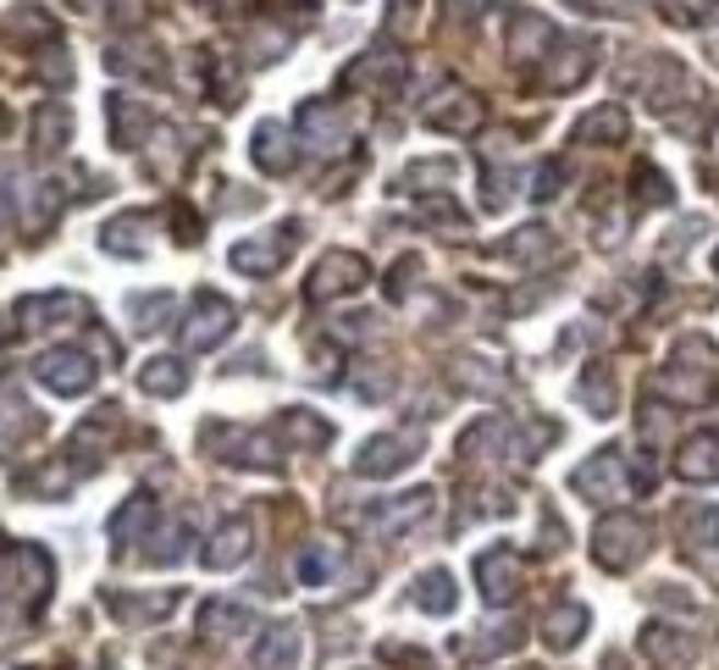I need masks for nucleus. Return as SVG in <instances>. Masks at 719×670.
Returning a JSON list of instances; mask_svg holds the SVG:
<instances>
[{"label": "nucleus", "instance_id": "39448f33", "mask_svg": "<svg viewBox=\"0 0 719 670\" xmlns=\"http://www.w3.org/2000/svg\"><path fill=\"white\" fill-rule=\"evenodd\" d=\"M305 238V227L299 222H283V227H272V233H249V238H238L233 244V272H244V278H272L283 261H288V249Z\"/></svg>", "mask_w": 719, "mask_h": 670}, {"label": "nucleus", "instance_id": "0eeeda50", "mask_svg": "<svg viewBox=\"0 0 719 670\" xmlns=\"http://www.w3.org/2000/svg\"><path fill=\"white\" fill-rule=\"evenodd\" d=\"M238 327V310H233V299L227 294H216V289H200L195 294V305H189V316H184V344L195 350V355H205V350H216L227 332Z\"/></svg>", "mask_w": 719, "mask_h": 670}, {"label": "nucleus", "instance_id": "37998d69", "mask_svg": "<svg viewBox=\"0 0 719 670\" xmlns=\"http://www.w3.org/2000/svg\"><path fill=\"white\" fill-rule=\"evenodd\" d=\"M133 316H139L144 332H150V327H166V316H172V294H139V299H133Z\"/></svg>", "mask_w": 719, "mask_h": 670}, {"label": "nucleus", "instance_id": "6ab92c4d", "mask_svg": "<svg viewBox=\"0 0 719 670\" xmlns=\"http://www.w3.org/2000/svg\"><path fill=\"white\" fill-rule=\"evenodd\" d=\"M648 393H653V399H670V404H703V399H708V366H681V361H670V366H659V372L648 377Z\"/></svg>", "mask_w": 719, "mask_h": 670}, {"label": "nucleus", "instance_id": "c03bdc74", "mask_svg": "<svg viewBox=\"0 0 719 670\" xmlns=\"http://www.w3.org/2000/svg\"><path fill=\"white\" fill-rule=\"evenodd\" d=\"M184 543H189V527H184V521H172L166 538H161V549H150V560H155V565H177V560L189 554Z\"/></svg>", "mask_w": 719, "mask_h": 670}, {"label": "nucleus", "instance_id": "8fccbe9b", "mask_svg": "<svg viewBox=\"0 0 719 670\" xmlns=\"http://www.w3.org/2000/svg\"><path fill=\"white\" fill-rule=\"evenodd\" d=\"M653 599H659L664 610H692V599H681V593H675V581H659V593H653Z\"/></svg>", "mask_w": 719, "mask_h": 670}, {"label": "nucleus", "instance_id": "4be33fe9", "mask_svg": "<svg viewBox=\"0 0 719 670\" xmlns=\"http://www.w3.org/2000/svg\"><path fill=\"white\" fill-rule=\"evenodd\" d=\"M249 549H255V527L238 516V521H222L216 532H211V543H205V571H233V565H244L249 560Z\"/></svg>", "mask_w": 719, "mask_h": 670}, {"label": "nucleus", "instance_id": "2f4dec72", "mask_svg": "<svg viewBox=\"0 0 719 670\" xmlns=\"http://www.w3.org/2000/svg\"><path fill=\"white\" fill-rule=\"evenodd\" d=\"M576 404H581L587 415H603V422H609V415L620 410L614 372H609V366H587V372H581V383H576Z\"/></svg>", "mask_w": 719, "mask_h": 670}, {"label": "nucleus", "instance_id": "c756f323", "mask_svg": "<svg viewBox=\"0 0 719 670\" xmlns=\"http://www.w3.org/2000/svg\"><path fill=\"white\" fill-rule=\"evenodd\" d=\"M249 626H255V610L238 604V599H211V604H200V632L216 637V643H227V637H238V632H249Z\"/></svg>", "mask_w": 719, "mask_h": 670}, {"label": "nucleus", "instance_id": "79ce46f5", "mask_svg": "<svg viewBox=\"0 0 719 670\" xmlns=\"http://www.w3.org/2000/svg\"><path fill=\"white\" fill-rule=\"evenodd\" d=\"M637 200H643V205H670V200H675V195H670V178L653 173V166H637Z\"/></svg>", "mask_w": 719, "mask_h": 670}, {"label": "nucleus", "instance_id": "a211bd4d", "mask_svg": "<svg viewBox=\"0 0 719 670\" xmlns=\"http://www.w3.org/2000/svg\"><path fill=\"white\" fill-rule=\"evenodd\" d=\"M106 122H111V144L117 150H139L144 139H150V128H155V117H150V106L144 101H133V95H106Z\"/></svg>", "mask_w": 719, "mask_h": 670}, {"label": "nucleus", "instance_id": "bb28decb", "mask_svg": "<svg viewBox=\"0 0 719 670\" xmlns=\"http://www.w3.org/2000/svg\"><path fill=\"white\" fill-rule=\"evenodd\" d=\"M288 449H327L332 444V427L321 422L316 410H305V404H294V410H283L278 415V427H272Z\"/></svg>", "mask_w": 719, "mask_h": 670}, {"label": "nucleus", "instance_id": "9b49d317", "mask_svg": "<svg viewBox=\"0 0 719 670\" xmlns=\"http://www.w3.org/2000/svg\"><path fill=\"white\" fill-rule=\"evenodd\" d=\"M366 278H372L366 256H354V249H327V256L316 261V272H310V283H305V294L310 299H338V294L366 289Z\"/></svg>", "mask_w": 719, "mask_h": 670}, {"label": "nucleus", "instance_id": "de8ad7c7", "mask_svg": "<svg viewBox=\"0 0 719 670\" xmlns=\"http://www.w3.org/2000/svg\"><path fill=\"white\" fill-rule=\"evenodd\" d=\"M559 184H565V166H559V161H549L543 173H537V189H531V195H537V200H554V195H559Z\"/></svg>", "mask_w": 719, "mask_h": 670}, {"label": "nucleus", "instance_id": "7ed1b4c3", "mask_svg": "<svg viewBox=\"0 0 719 670\" xmlns=\"http://www.w3.org/2000/svg\"><path fill=\"white\" fill-rule=\"evenodd\" d=\"M637 90H643V101L653 106V111H675L681 101H692V72L681 67V56H670V50H648L643 61H637Z\"/></svg>", "mask_w": 719, "mask_h": 670}, {"label": "nucleus", "instance_id": "09e8293b", "mask_svg": "<svg viewBox=\"0 0 719 670\" xmlns=\"http://www.w3.org/2000/svg\"><path fill=\"white\" fill-rule=\"evenodd\" d=\"M67 7H72V12H117V0H67ZM122 7L139 17V0H122Z\"/></svg>", "mask_w": 719, "mask_h": 670}, {"label": "nucleus", "instance_id": "20e7f679", "mask_svg": "<svg viewBox=\"0 0 719 670\" xmlns=\"http://www.w3.org/2000/svg\"><path fill=\"white\" fill-rule=\"evenodd\" d=\"M432 505H437V493L432 487H410V493H393V498H377V505L360 516V532L366 538H404L410 527H421L426 516H432Z\"/></svg>", "mask_w": 719, "mask_h": 670}, {"label": "nucleus", "instance_id": "5701e85b", "mask_svg": "<svg viewBox=\"0 0 719 670\" xmlns=\"http://www.w3.org/2000/svg\"><path fill=\"white\" fill-rule=\"evenodd\" d=\"M675 532H681V549L692 554H708L719 549V505H708V498H692V505L675 510Z\"/></svg>", "mask_w": 719, "mask_h": 670}, {"label": "nucleus", "instance_id": "c9c22d12", "mask_svg": "<svg viewBox=\"0 0 719 670\" xmlns=\"http://www.w3.org/2000/svg\"><path fill=\"white\" fill-rule=\"evenodd\" d=\"M177 604V593H155V599H133V593H106V610L122 621V626H150V621H166Z\"/></svg>", "mask_w": 719, "mask_h": 670}, {"label": "nucleus", "instance_id": "58836bf2", "mask_svg": "<svg viewBox=\"0 0 719 670\" xmlns=\"http://www.w3.org/2000/svg\"><path fill=\"white\" fill-rule=\"evenodd\" d=\"M106 67H111L117 78H161L155 45H150V50H144V45H111V50H106Z\"/></svg>", "mask_w": 719, "mask_h": 670}, {"label": "nucleus", "instance_id": "aec40b11", "mask_svg": "<svg viewBox=\"0 0 719 670\" xmlns=\"http://www.w3.org/2000/svg\"><path fill=\"white\" fill-rule=\"evenodd\" d=\"M249 161L260 166L266 178L294 173V133H288L283 122H260V128L249 133Z\"/></svg>", "mask_w": 719, "mask_h": 670}, {"label": "nucleus", "instance_id": "f8f14e48", "mask_svg": "<svg viewBox=\"0 0 719 670\" xmlns=\"http://www.w3.org/2000/svg\"><path fill=\"white\" fill-rule=\"evenodd\" d=\"M294 133H299V144H310L316 155H332V150L349 144V122H343V111L327 106V101H305V106L294 111Z\"/></svg>", "mask_w": 719, "mask_h": 670}, {"label": "nucleus", "instance_id": "ea45409f", "mask_svg": "<svg viewBox=\"0 0 719 670\" xmlns=\"http://www.w3.org/2000/svg\"><path fill=\"white\" fill-rule=\"evenodd\" d=\"M426 7L432 0H388V34L393 39H415L426 28Z\"/></svg>", "mask_w": 719, "mask_h": 670}, {"label": "nucleus", "instance_id": "7c9ffc66", "mask_svg": "<svg viewBox=\"0 0 719 670\" xmlns=\"http://www.w3.org/2000/svg\"><path fill=\"white\" fill-rule=\"evenodd\" d=\"M139 388H144L150 399H177V393L189 388V366L177 361V355H155V361L139 366Z\"/></svg>", "mask_w": 719, "mask_h": 670}, {"label": "nucleus", "instance_id": "49530a36", "mask_svg": "<svg viewBox=\"0 0 719 670\" xmlns=\"http://www.w3.org/2000/svg\"><path fill=\"white\" fill-rule=\"evenodd\" d=\"M415 272H421V261H415V256H404V261L393 267V278H388V299H404V294H410V278H415Z\"/></svg>", "mask_w": 719, "mask_h": 670}, {"label": "nucleus", "instance_id": "393cba45", "mask_svg": "<svg viewBox=\"0 0 719 670\" xmlns=\"http://www.w3.org/2000/svg\"><path fill=\"white\" fill-rule=\"evenodd\" d=\"M249 659H255V670H294V665H299V626H294V621L266 626Z\"/></svg>", "mask_w": 719, "mask_h": 670}, {"label": "nucleus", "instance_id": "a18cd8bd", "mask_svg": "<svg viewBox=\"0 0 719 670\" xmlns=\"http://www.w3.org/2000/svg\"><path fill=\"white\" fill-rule=\"evenodd\" d=\"M443 178H455V161H421V166H410V184H443Z\"/></svg>", "mask_w": 719, "mask_h": 670}, {"label": "nucleus", "instance_id": "412c9836", "mask_svg": "<svg viewBox=\"0 0 719 670\" xmlns=\"http://www.w3.org/2000/svg\"><path fill=\"white\" fill-rule=\"evenodd\" d=\"M460 455L465 460H504V455H526L520 444H515V427L504 422V415H482V422L460 438ZM531 460V455H526Z\"/></svg>", "mask_w": 719, "mask_h": 670}, {"label": "nucleus", "instance_id": "f03ea898", "mask_svg": "<svg viewBox=\"0 0 719 670\" xmlns=\"http://www.w3.org/2000/svg\"><path fill=\"white\" fill-rule=\"evenodd\" d=\"M570 487L581 498H592V505H620V498H632L637 477H632V466H625V449H598L570 471Z\"/></svg>", "mask_w": 719, "mask_h": 670}, {"label": "nucleus", "instance_id": "b1692460", "mask_svg": "<svg viewBox=\"0 0 719 670\" xmlns=\"http://www.w3.org/2000/svg\"><path fill=\"white\" fill-rule=\"evenodd\" d=\"M598 67V56H592V45H554V56L543 61V90H576V83L587 78Z\"/></svg>", "mask_w": 719, "mask_h": 670}, {"label": "nucleus", "instance_id": "f3484780", "mask_svg": "<svg viewBox=\"0 0 719 670\" xmlns=\"http://www.w3.org/2000/svg\"><path fill=\"white\" fill-rule=\"evenodd\" d=\"M399 78H404V56L393 45H372L366 56H360L349 72H343V90H399Z\"/></svg>", "mask_w": 719, "mask_h": 670}, {"label": "nucleus", "instance_id": "dca6fc26", "mask_svg": "<svg viewBox=\"0 0 719 670\" xmlns=\"http://www.w3.org/2000/svg\"><path fill=\"white\" fill-rule=\"evenodd\" d=\"M117 427H122L117 404H101L89 422H78V433H72V444H67V455H78V471H95V466H101V455H106V444H111Z\"/></svg>", "mask_w": 719, "mask_h": 670}, {"label": "nucleus", "instance_id": "1a4fd4ad", "mask_svg": "<svg viewBox=\"0 0 719 670\" xmlns=\"http://www.w3.org/2000/svg\"><path fill=\"white\" fill-rule=\"evenodd\" d=\"M509 61L520 67V72H531V67H543L549 56H554V45H559V28L543 17V12H526V7H515V17H509Z\"/></svg>", "mask_w": 719, "mask_h": 670}, {"label": "nucleus", "instance_id": "f257e3e1", "mask_svg": "<svg viewBox=\"0 0 719 670\" xmlns=\"http://www.w3.org/2000/svg\"><path fill=\"white\" fill-rule=\"evenodd\" d=\"M648 549H653V532H648V521L632 516V510H609V516L592 527V560H598L603 571H614V576L632 571V565H643Z\"/></svg>", "mask_w": 719, "mask_h": 670}, {"label": "nucleus", "instance_id": "a878e982", "mask_svg": "<svg viewBox=\"0 0 719 670\" xmlns=\"http://www.w3.org/2000/svg\"><path fill=\"white\" fill-rule=\"evenodd\" d=\"M625 133H632V122H625V111L609 101V106H592L581 122H576V144H587V150H614V144H625Z\"/></svg>", "mask_w": 719, "mask_h": 670}, {"label": "nucleus", "instance_id": "6e6552de", "mask_svg": "<svg viewBox=\"0 0 719 670\" xmlns=\"http://www.w3.org/2000/svg\"><path fill=\"white\" fill-rule=\"evenodd\" d=\"M415 455H421V438H415V433H377V438L360 444V455H354V477H372V482L399 477V471L415 466Z\"/></svg>", "mask_w": 719, "mask_h": 670}, {"label": "nucleus", "instance_id": "2eb2a0df", "mask_svg": "<svg viewBox=\"0 0 719 670\" xmlns=\"http://www.w3.org/2000/svg\"><path fill=\"white\" fill-rule=\"evenodd\" d=\"M498 256L515 261V267H526V272H537V267H549V261L559 256V233L543 227V222H526V227H515V233L498 244Z\"/></svg>", "mask_w": 719, "mask_h": 670}, {"label": "nucleus", "instance_id": "4c0bfd02", "mask_svg": "<svg viewBox=\"0 0 719 670\" xmlns=\"http://www.w3.org/2000/svg\"><path fill=\"white\" fill-rule=\"evenodd\" d=\"M139 227H150V216H139V211H128V216H117V222H106V233H101V249L106 256H128V261H139L144 256V238H139Z\"/></svg>", "mask_w": 719, "mask_h": 670}, {"label": "nucleus", "instance_id": "a19ab883", "mask_svg": "<svg viewBox=\"0 0 719 670\" xmlns=\"http://www.w3.org/2000/svg\"><path fill=\"white\" fill-rule=\"evenodd\" d=\"M332 571H338V554H332V549H305V554H299V581H305V588H321Z\"/></svg>", "mask_w": 719, "mask_h": 670}, {"label": "nucleus", "instance_id": "423d86ee", "mask_svg": "<svg viewBox=\"0 0 719 670\" xmlns=\"http://www.w3.org/2000/svg\"><path fill=\"white\" fill-rule=\"evenodd\" d=\"M482 117H487V106H482V95L476 90H465V83H443V90L421 106V122L432 128V133H476L482 128Z\"/></svg>", "mask_w": 719, "mask_h": 670}, {"label": "nucleus", "instance_id": "c85d7f7f", "mask_svg": "<svg viewBox=\"0 0 719 670\" xmlns=\"http://www.w3.org/2000/svg\"><path fill=\"white\" fill-rule=\"evenodd\" d=\"M67 133H72V111H67L61 101H45V106L34 111V133H28V144H34L39 161H50V155L67 144Z\"/></svg>", "mask_w": 719, "mask_h": 670}, {"label": "nucleus", "instance_id": "72a5a7b5", "mask_svg": "<svg viewBox=\"0 0 719 670\" xmlns=\"http://www.w3.org/2000/svg\"><path fill=\"white\" fill-rule=\"evenodd\" d=\"M155 516H161V510H155V493H133L128 505L111 516V543H117V549L139 543V532H150V527H155Z\"/></svg>", "mask_w": 719, "mask_h": 670}, {"label": "nucleus", "instance_id": "e433bc0d", "mask_svg": "<svg viewBox=\"0 0 719 670\" xmlns=\"http://www.w3.org/2000/svg\"><path fill=\"white\" fill-rule=\"evenodd\" d=\"M455 604H460V588H455V576H448V571H421L415 576V610L455 615Z\"/></svg>", "mask_w": 719, "mask_h": 670}, {"label": "nucleus", "instance_id": "4468645a", "mask_svg": "<svg viewBox=\"0 0 719 670\" xmlns=\"http://www.w3.org/2000/svg\"><path fill=\"white\" fill-rule=\"evenodd\" d=\"M476 588H482V599L493 610L520 593V560H515V549H482L476 554Z\"/></svg>", "mask_w": 719, "mask_h": 670}, {"label": "nucleus", "instance_id": "ddd939ff", "mask_svg": "<svg viewBox=\"0 0 719 670\" xmlns=\"http://www.w3.org/2000/svg\"><path fill=\"white\" fill-rule=\"evenodd\" d=\"M637 648H643V659H648L653 670H681V665L697 659V637L681 632V626H664V621H648Z\"/></svg>", "mask_w": 719, "mask_h": 670}, {"label": "nucleus", "instance_id": "3c124183", "mask_svg": "<svg viewBox=\"0 0 719 670\" xmlns=\"http://www.w3.org/2000/svg\"><path fill=\"white\" fill-rule=\"evenodd\" d=\"M703 56L719 67V28H708V34H703Z\"/></svg>", "mask_w": 719, "mask_h": 670}, {"label": "nucleus", "instance_id": "cd10ccee", "mask_svg": "<svg viewBox=\"0 0 719 670\" xmlns=\"http://www.w3.org/2000/svg\"><path fill=\"white\" fill-rule=\"evenodd\" d=\"M675 471L686 482H719V433H692L675 455Z\"/></svg>", "mask_w": 719, "mask_h": 670}, {"label": "nucleus", "instance_id": "603ef678", "mask_svg": "<svg viewBox=\"0 0 719 670\" xmlns=\"http://www.w3.org/2000/svg\"><path fill=\"white\" fill-rule=\"evenodd\" d=\"M714 272H719V249H714Z\"/></svg>", "mask_w": 719, "mask_h": 670}, {"label": "nucleus", "instance_id": "f704fd0d", "mask_svg": "<svg viewBox=\"0 0 719 670\" xmlns=\"http://www.w3.org/2000/svg\"><path fill=\"white\" fill-rule=\"evenodd\" d=\"M89 305L78 299V294H28V299H17V321L23 327H50V321H61V316H83Z\"/></svg>", "mask_w": 719, "mask_h": 670}, {"label": "nucleus", "instance_id": "473e14b6", "mask_svg": "<svg viewBox=\"0 0 719 670\" xmlns=\"http://www.w3.org/2000/svg\"><path fill=\"white\" fill-rule=\"evenodd\" d=\"M592 626V615H587V604H576V599H565L549 621H543V643L554 648V654H570L576 643H581V632Z\"/></svg>", "mask_w": 719, "mask_h": 670}, {"label": "nucleus", "instance_id": "9d476101", "mask_svg": "<svg viewBox=\"0 0 719 670\" xmlns=\"http://www.w3.org/2000/svg\"><path fill=\"white\" fill-rule=\"evenodd\" d=\"M34 377H39L50 393H61V399H78V393H89V388H95L101 366L89 361L83 350H45V355L34 361Z\"/></svg>", "mask_w": 719, "mask_h": 670}]
</instances>
